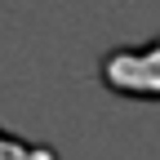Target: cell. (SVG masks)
I'll return each mask as SVG.
<instances>
[{
	"instance_id": "1",
	"label": "cell",
	"mask_w": 160,
	"mask_h": 160,
	"mask_svg": "<svg viewBox=\"0 0 160 160\" xmlns=\"http://www.w3.org/2000/svg\"><path fill=\"white\" fill-rule=\"evenodd\" d=\"M98 71L111 93L138 98V102H160V40H147L138 49H111Z\"/></svg>"
},
{
	"instance_id": "2",
	"label": "cell",
	"mask_w": 160,
	"mask_h": 160,
	"mask_svg": "<svg viewBox=\"0 0 160 160\" xmlns=\"http://www.w3.org/2000/svg\"><path fill=\"white\" fill-rule=\"evenodd\" d=\"M0 160H58V151L45 147V142H27V138L0 129Z\"/></svg>"
}]
</instances>
